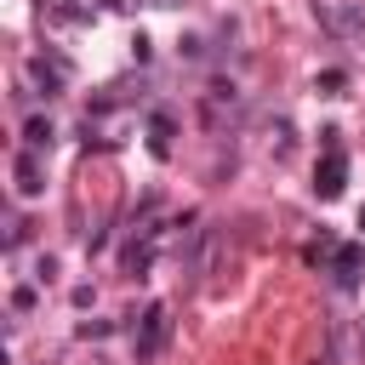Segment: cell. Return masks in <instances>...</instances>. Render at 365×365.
I'll use <instances>...</instances> for the list:
<instances>
[{
    "label": "cell",
    "mask_w": 365,
    "mask_h": 365,
    "mask_svg": "<svg viewBox=\"0 0 365 365\" xmlns=\"http://www.w3.org/2000/svg\"><path fill=\"white\" fill-rule=\"evenodd\" d=\"M165 336H171V319H165V302H154L148 314H143V336H137V365H148L160 348H165Z\"/></svg>",
    "instance_id": "obj_2"
},
{
    "label": "cell",
    "mask_w": 365,
    "mask_h": 365,
    "mask_svg": "<svg viewBox=\"0 0 365 365\" xmlns=\"http://www.w3.org/2000/svg\"><path fill=\"white\" fill-rule=\"evenodd\" d=\"M17 188H23V194H40V188H46V171H40V154H34V148L17 154Z\"/></svg>",
    "instance_id": "obj_4"
},
{
    "label": "cell",
    "mask_w": 365,
    "mask_h": 365,
    "mask_svg": "<svg viewBox=\"0 0 365 365\" xmlns=\"http://www.w3.org/2000/svg\"><path fill=\"white\" fill-rule=\"evenodd\" d=\"M319 137H325V160L314 171V188H319V200H336L342 194V177H348V154H342L336 131H319Z\"/></svg>",
    "instance_id": "obj_1"
},
{
    "label": "cell",
    "mask_w": 365,
    "mask_h": 365,
    "mask_svg": "<svg viewBox=\"0 0 365 365\" xmlns=\"http://www.w3.org/2000/svg\"><path fill=\"white\" fill-rule=\"evenodd\" d=\"M29 80H34L46 97H57V91L68 86V63H63V57H51V63H46V57H29Z\"/></svg>",
    "instance_id": "obj_3"
},
{
    "label": "cell",
    "mask_w": 365,
    "mask_h": 365,
    "mask_svg": "<svg viewBox=\"0 0 365 365\" xmlns=\"http://www.w3.org/2000/svg\"><path fill=\"white\" fill-rule=\"evenodd\" d=\"M359 228H365V205H359Z\"/></svg>",
    "instance_id": "obj_8"
},
{
    "label": "cell",
    "mask_w": 365,
    "mask_h": 365,
    "mask_svg": "<svg viewBox=\"0 0 365 365\" xmlns=\"http://www.w3.org/2000/svg\"><path fill=\"white\" fill-rule=\"evenodd\" d=\"M51 137H57V131H51V120H46V114H34V120L23 125V148H34V154H40V148H51Z\"/></svg>",
    "instance_id": "obj_6"
},
{
    "label": "cell",
    "mask_w": 365,
    "mask_h": 365,
    "mask_svg": "<svg viewBox=\"0 0 365 365\" xmlns=\"http://www.w3.org/2000/svg\"><path fill=\"white\" fill-rule=\"evenodd\" d=\"M319 86H325V91H342V86H348V74H342V68H325V74H319Z\"/></svg>",
    "instance_id": "obj_7"
},
{
    "label": "cell",
    "mask_w": 365,
    "mask_h": 365,
    "mask_svg": "<svg viewBox=\"0 0 365 365\" xmlns=\"http://www.w3.org/2000/svg\"><path fill=\"white\" fill-rule=\"evenodd\" d=\"M171 131H177V120H171L165 108H154V114H148V143H154V154L171 148Z\"/></svg>",
    "instance_id": "obj_5"
}]
</instances>
